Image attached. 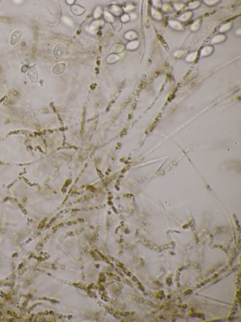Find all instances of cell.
I'll return each instance as SVG.
<instances>
[{"label": "cell", "mask_w": 241, "mask_h": 322, "mask_svg": "<svg viewBox=\"0 0 241 322\" xmlns=\"http://www.w3.org/2000/svg\"><path fill=\"white\" fill-rule=\"evenodd\" d=\"M71 10L74 14H76V15H81L83 13L84 10L83 8H82L81 7L78 5H74L71 6Z\"/></svg>", "instance_id": "obj_5"}, {"label": "cell", "mask_w": 241, "mask_h": 322, "mask_svg": "<svg viewBox=\"0 0 241 322\" xmlns=\"http://www.w3.org/2000/svg\"><path fill=\"white\" fill-rule=\"evenodd\" d=\"M23 33V31H21L20 30H18L15 31L12 33L11 38H10V43H11V44L12 45H14L17 42H18V41L19 40L20 38L21 37Z\"/></svg>", "instance_id": "obj_3"}, {"label": "cell", "mask_w": 241, "mask_h": 322, "mask_svg": "<svg viewBox=\"0 0 241 322\" xmlns=\"http://www.w3.org/2000/svg\"><path fill=\"white\" fill-rule=\"evenodd\" d=\"M65 70V63H58L54 67L53 72L54 74H60L62 73Z\"/></svg>", "instance_id": "obj_4"}, {"label": "cell", "mask_w": 241, "mask_h": 322, "mask_svg": "<svg viewBox=\"0 0 241 322\" xmlns=\"http://www.w3.org/2000/svg\"><path fill=\"white\" fill-rule=\"evenodd\" d=\"M28 76L33 82H36L37 81L38 75L35 65H33L29 68L28 71Z\"/></svg>", "instance_id": "obj_1"}, {"label": "cell", "mask_w": 241, "mask_h": 322, "mask_svg": "<svg viewBox=\"0 0 241 322\" xmlns=\"http://www.w3.org/2000/svg\"><path fill=\"white\" fill-rule=\"evenodd\" d=\"M65 52V48L63 44H59L57 45L54 49V55L56 58L59 59L62 57Z\"/></svg>", "instance_id": "obj_2"}]
</instances>
